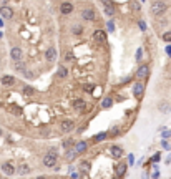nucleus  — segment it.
Here are the masks:
<instances>
[{
	"mask_svg": "<svg viewBox=\"0 0 171 179\" xmlns=\"http://www.w3.org/2000/svg\"><path fill=\"white\" fill-rule=\"evenodd\" d=\"M60 10H62L63 15H68V13H72V12H73V5H72L70 2H63V3H62V7H60Z\"/></svg>",
	"mask_w": 171,
	"mask_h": 179,
	"instance_id": "obj_6",
	"label": "nucleus"
},
{
	"mask_svg": "<svg viewBox=\"0 0 171 179\" xmlns=\"http://www.w3.org/2000/svg\"><path fill=\"white\" fill-rule=\"evenodd\" d=\"M55 58H56V50L53 47H50L47 50V60H48V61H53Z\"/></svg>",
	"mask_w": 171,
	"mask_h": 179,
	"instance_id": "obj_15",
	"label": "nucleus"
},
{
	"mask_svg": "<svg viewBox=\"0 0 171 179\" xmlns=\"http://www.w3.org/2000/svg\"><path fill=\"white\" fill-rule=\"evenodd\" d=\"M43 164L47 167H53L56 164V156H55V153H53V149L50 151L48 154H45V156H43Z\"/></svg>",
	"mask_w": 171,
	"mask_h": 179,
	"instance_id": "obj_2",
	"label": "nucleus"
},
{
	"mask_svg": "<svg viewBox=\"0 0 171 179\" xmlns=\"http://www.w3.org/2000/svg\"><path fill=\"white\" fill-rule=\"evenodd\" d=\"M37 179H45V177H43V176H40V177H37Z\"/></svg>",
	"mask_w": 171,
	"mask_h": 179,
	"instance_id": "obj_30",
	"label": "nucleus"
},
{
	"mask_svg": "<svg viewBox=\"0 0 171 179\" xmlns=\"http://www.w3.org/2000/svg\"><path fill=\"white\" fill-rule=\"evenodd\" d=\"M143 91H145V86H143V83H136V85L133 86V94L136 98H140L141 94H143Z\"/></svg>",
	"mask_w": 171,
	"mask_h": 179,
	"instance_id": "obj_11",
	"label": "nucleus"
},
{
	"mask_svg": "<svg viewBox=\"0 0 171 179\" xmlns=\"http://www.w3.org/2000/svg\"><path fill=\"white\" fill-rule=\"evenodd\" d=\"M13 83H15V80H13V76H9V75L2 76V85H5V86H12Z\"/></svg>",
	"mask_w": 171,
	"mask_h": 179,
	"instance_id": "obj_14",
	"label": "nucleus"
},
{
	"mask_svg": "<svg viewBox=\"0 0 171 179\" xmlns=\"http://www.w3.org/2000/svg\"><path fill=\"white\" fill-rule=\"evenodd\" d=\"M81 18L88 20V22H93L95 20V12L91 8H85L83 12H81Z\"/></svg>",
	"mask_w": 171,
	"mask_h": 179,
	"instance_id": "obj_4",
	"label": "nucleus"
},
{
	"mask_svg": "<svg viewBox=\"0 0 171 179\" xmlns=\"http://www.w3.org/2000/svg\"><path fill=\"white\" fill-rule=\"evenodd\" d=\"M95 139H97V141H101V139H105V133H101V134H98Z\"/></svg>",
	"mask_w": 171,
	"mask_h": 179,
	"instance_id": "obj_27",
	"label": "nucleus"
},
{
	"mask_svg": "<svg viewBox=\"0 0 171 179\" xmlns=\"http://www.w3.org/2000/svg\"><path fill=\"white\" fill-rule=\"evenodd\" d=\"M0 134H2V131H0Z\"/></svg>",
	"mask_w": 171,
	"mask_h": 179,
	"instance_id": "obj_31",
	"label": "nucleus"
},
{
	"mask_svg": "<svg viewBox=\"0 0 171 179\" xmlns=\"http://www.w3.org/2000/svg\"><path fill=\"white\" fill-rule=\"evenodd\" d=\"M25 93H27V94H32V93H33V88H30V86H27V88H25Z\"/></svg>",
	"mask_w": 171,
	"mask_h": 179,
	"instance_id": "obj_28",
	"label": "nucleus"
},
{
	"mask_svg": "<svg viewBox=\"0 0 171 179\" xmlns=\"http://www.w3.org/2000/svg\"><path fill=\"white\" fill-rule=\"evenodd\" d=\"M10 55H12V58L15 60V61H22V57H23V53H22V50L20 48H12V51H10Z\"/></svg>",
	"mask_w": 171,
	"mask_h": 179,
	"instance_id": "obj_8",
	"label": "nucleus"
},
{
	"mask_svg": "<svg viewBox=\"0 0 171 179\" xmlns=\"http://www.w3.org/2000/svg\"><path fill=\"white\" fill-rule=\"evenodd\" d=\"M103 106H105V108L111 106V100H105V101H103Z\"/></svg>",
	"mask_w": 171,
	"mask_h": 179,
	"instance_id": "obj_26",
	"label": "nucleus"
},
{
	"mask_svg": "<svg viewBox=\"0 0 171 179\" xmlns=\"http://www.w3.org/2000/svg\"><path fill=\"white\" fill-rule=\"evenodd\" d=\"M0 13H2L3 18H12L13 17V10L10 8V7H5V5L0 7Z\"/></svg>",
	"mask_w": 171,
	"mask_h": 179,
	"instance_id": "obj_5",
	"label": "nucleus"
},
{
	"mask_svg": "<svg viewBox=\"0 0 171 179\" xmlns=\"http://www.w3.org/2000/svg\"><path fill=\"white\" fill-rule=\"evenodd\" d=\"M15 68L19 70V71H25V65L22 61H15Z\"/></svg>",
	"mask_w": 171,
	"mask_h": 179,
	"instance_id": "obj_21",
	"label": "nucleus"
},
{
	"mask_svg": "<svg viewBox=\"0 0 171 179\" xmlns=\"http://www.w3.org/2000/svg\"><path fill=\"white\" fill-rule=\"evenodd\" d=\"M85 90H87V91H91V90H93V86H91V85H88V86H85Z\"/></svg>",
	"mask_w": 171,
	"mask_h": 179,
	"instance_id": "obj_29",
	"label": "nucleus"
},
{
	"mask_svg": "<svg viewBox=\"0 0 171 179\" xmlns=\"http://www.w3.org/2000/svg\"><path fill=\"white\" fill-rule=\"evenodd\" d=\"M72 30H73V33H75V35H80V33H81V31H83V28H81V27H80V25H75V27H73V28H72Z\"/></svg>",
	"mask_w": 171,
	"mask_h": 179,
	"instance_id": "obj_23",
	"label": "nucleus"
},
{
	"mask_svg": "<svg viewBox=\"0 0 171 179\" xmlns=\"http://www.w3.org/2000/svg\"><path fill=\"white\" fill-rule=\"evenodd\" d=\"M105 12H106V15H113V13H115V7H113L111 3L106 2L105 3Z\"/></svg>",
	"mask_w": 171,
	"mask_h": 179,
	"instance_id": "obj_16",
	"label": "nucleus"
},
{
	"mask_svg": "<svg viewBox=\"0 0 171 179\" xmlns=\"http://www.w3.org/2000/svg\"><path fill=\"white\" fill-rule=\"evenodd\" d=\"M85 149H87V143H78L75 146V153H83Z\"/></svg>",
	"mask_w": 171,
	"mask_h": 179,
	"instance_id": "obj_17",
	"label": "nucleus"
},
{
	"mask_svg": "<svg viewBox=\"0 0 171 179\" xmlns=\"http://www.w3.org/2000/svg\"><path fill=\"white\" fill-rule=\"evenodd\" d=\"M159 110H161L163 113H169V111H171V106H169L168 103H159Z\"/></svg>",
	"mask_w": 171,
	"mask_h": 179,
	"instance_id": "obj_19",
	"label": "nucleus"
},
{
	"mask_svg": "<svg viewBox=\"0 0 171 179\" xmlns=\"http://www.w3.org/2000/svg\"><path fill=\"white\" fill-rule=\"evenodd\" d=\"M148 75H149V66L148 65H141L140 68H138V71H136V76L138 78H146Z\"/></svg>",
	"mask_w": 171,
	"mask_h": 179,
	"instance_id": "obj_3",
	"label": "nucleus"
},
{
	"mask_svg": "<svg viewBox=\"0 0 171 179\" xmlns=\"http://www.w3.org/2000/svg\"><path fill=\"white\" fill-rule=\"evenodd\" d=\"M110 153H111V156L115 157V159H120V157L123 156V149L120 148V146H111V149H110Z\"/></svg>",
	"mask_w": 171,
	"mask_h": 179,
	"instance_id": "obj_9",
	"label": "nucleus"
},
{
	"mask_svg": "<svg viewBox=\"0 0 171 179\" xmlns=\"http://www.w3.org/2000/svg\"><path fill=\"white\" fill-rule=\"evenodd\" d=\"M125 171H126V164H118V166H116V174H118V176H123Z\"/></svg>",
	"mask_w": 171,
	"mask_h": 179,
	"instance_id": "obj_18",
	"label": "nucleus"
},
{
	"mask_svg": "<svg viewBox=\"0 0 171 179\" xmlns=\"http://www.w3.org/2000/svg\"><path fill=\"white\" fill-rule=\"evenodd\" d=\"M80 169L83 171V173H88V171H90V163H88V161H83V163L80 164Z\"/></svg>",
	"mask_w": 171,
	"mask_h": 179,
	"instance_id": "obj_20",
	"label": "nucleus"
},
{
	"mask_svg": "<svg viewBox=\"0 0 171 179\" xmlns=\"http://www.w3.org/2000/svg\"><path fill=\"white\" fill-rule=\"evenodd\" d=\"M58 76H60V78H65V76H67V68H63V66H62V68L58 70Z\"/></svg>",
	"mask_w": 171,
	"mask_h": 179,
	"instance_id": "obj_24",
	"label": "nucleus"
},
{
	"mask_svg": "<svg viewBox=\"0 0 171 179\" xmlns=\"http://www.w3.org/2000/svg\"><path fill=\"white\" fill-rule=\"evenodd\" d=\"M2 171H3L5 174H9V176H10V174L15 173V167H13L10 163H3V164H2Z\"/></svg>",
	"mask_w": 171,
	"mask_h": 179,
	"instance_id": "obj_13",
	"label": "nucleus"
},
{
	"mask_svg": "<svg viewBox=\"0 0 171 179\" xmlns=\"http://www.w3.org/2000/svg\"><path fill=\"white\" fill-rule=\"evenodd\" d=\"M163 40H165V41H171V31H166V33L163 35Z\"/></svg>",
	"mask_w": 171,
	"mask_h": 179,
	"instance_id": "obj_25",
	"label": "nucleus"
},
{
	"mask_svg": "<svg viewBox=\"0 0 171 179\" xmlns=\"http://www.w3.org/2000/svg\"><path fill=\"white\" fill-rule=\"evenodd\" d=\"M93 40L95 41H98V43H103V41L106 40V35H105V31H101V30H97L93 33Z\"/></svg>",
	"mask_w": 171,
	"mask_h": 179,
	"instance_id": "obj_10",
	"label": "nucleus"
},
{
	"mask_svg": "<svg viewBox=\"0 0 171 179\" xmlns=\"http://www.w3.org/2000/svg\"><path fill=\"white\" fill-rule=\"evenodd\" d=\"M19 171H20L22 174H25V173H28V171H30V167H28L27 164H22V166L19 167Z\"/></svg>",
	"mask_w": 171,
	"mask_h": 179,
	"instance_id": "obj_22",
	"label": "nucleus"
},
{
	"mask_svg": "<svg viewBox=\"0 0 171 179\" xmlns=\"http://www.w3.org/2000/svg\"><path fill=\"white\" fill-rule=\"evenodd\" d=\"M73 128H75V124H73V121H72V119H65V121L62 123V129H63L65 133L72 131Z\"/></svg>",
	"mask_w": 171,
	"mask_h": 179,
	"instance_id": "obj_12",
	"label": "nucleus"
},
{
	"mask_svg": "<svg viewBox=\"0 0 171 179\" xmlns=\"http://www.w3.org/2000/svg\"><path fill=\"white\" fill-rule=\"evenodd\" d=\"M166 8H168V5H166L165 2H161V0H156V2L151 3V13L153 15H161V13L166 12Z\"/></svg>",
	"mask_w": 171,
	"mask_h": 179,
	"instance_id": "obj_1",
	"label": "nucleus"
},
{
	"mask_svg": "<svg viewBox=\"0 0 171 179\" xmlns=\"http://www.w3.org/2000/svg\"><path fill=\"white\" fill-rule=\"evenodd\" d=\"M73 108H75V111H78V113H81V111L87 108V103H85L83 100H75L73 101Z\"/></svg>",
	"mask_w": 171,
	"mask_h": 179,
	"instance_id": "obj_7",
	"label": "nucleus"
}]
</instances>
